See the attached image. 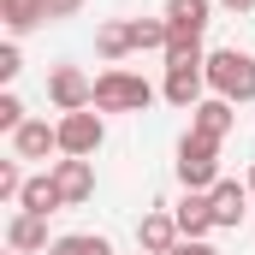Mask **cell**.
<instances>
[{
  "label": "cell",
  "mask_w": 255,
  "mask_h": 255,
  "mask_svg": "<svg viewBox=\"0 0 255 255\" xmlns=\"http://www.w3.org/2000/svg\"><path fill=\"white\" fill-rule=\"evenodd\" d=\"M48 95H54V107H60V113H83V107H95V83H89L77 65H54Z\"/></svg>",
  "instance_id": "5b68a950"
},
{
  "label": "cell",
  "mask_w": 255,
  "mask_h": 255,
  "mask_svg": "<svg viewBox=\"0 0 255 255\" xmlns=\"http://www.w3.org/2000/svg\"><path fill=\"white\" fill-rule=\"evenodd\" d=\"M48 255H113V244L95 238V232H65V238L48 244Z\"/></svg>",
  "instance_id": "e0dca14e"
},
{
  "label": "cell",
  "mask_w": 255,
  "mask_h": 255,
  "mask_svg": "<svg viewBox=\"0 0 255 255\" xmlns=\"http://www.w3.org/2000/svg\"><path fill=\"white\" fill-rule=\"evenodd\" d=\"M172 255H220V250H214L208 238H178V250H172Z\"/></svg>",
  "instance_id": "603a6c76"
},
{
  "label": "cell",
  "mask_w": 255,
  "mask_h": 255,
  "mask_svg": "<svg viewBox=\"0 0 255 255\" xmlns=\"http://www.w3.org/2000/svg\"><path fill=\"white\" fill-rule=\"evenodd\" d=\"M172 220H178L184 238H208V232H220V226H214V202H208V190H184V202L172 208Z\"/></svg>",
  "instance_id": "8fae6325"
},
{
  "label": "cell",
  "mask_w": 255,
  "mask_h": 255,
  "mask_svg": "<svg viewBox=\"0 0 255 255\" xmlns=\"http://www.w3.org/2000/svg\"><path fill=\"white\" fill-rule=\"evenodd\" d=\"M208 24H214V0H166V30H172V42H202Z\"/></svg>",
  "instance_id": "8992f818"
},
{
  "label": "cell",
  "mask_w": 255,
  "mask_h": 255,
  "mask_svg": "<svg viewBox=\"0 0 255 255\" xmlns=\"http://www.w3.org/2000/svg\"><path fill=\"white\" fill-rule=\"evenodd\" d=\"M130 42L136 48H166L172 30H166V18H130Z\"/></svg>",
  "instance_id": "d6986e66"
},
{
  "label": "cell",
  "mask_w": 255,
  "mask_h": 255,
  "mask_svg": "<svg viewBox=\"0 0 255 255\" xmlns=\"http://www.w3.org/2000/svg\"><path fill=\"white\" fill-rule=\"evenodd\" d=\"M208 89L220 95V101H255V60L250 54H238V48H220V54H208Z\"/></svg>",
  "instance_id": "6da1fadb"
},
{
  "label": "cell",
  "mask_w": 255,
  "mask_h": 255,
  "mask_svg": "<svg viewBox=\"0 0 255 255\" xmlns=\"http://www.w3.org/2000/svg\"><path fill=\"white\" fill-rule=\"evenodd\" d=\"M54 184H60L65 208H71V202H89V196H95V166H89V160H71V154H65L60 166H54Z\"/></svg>",
  "instance_id": "4fadbf2b"
},
{
  "label": "cell",
  "mask_w": 255,
  "mask_h": 255,
  "mask_svg": "<svg viewBox=\"0 0 255 255\" xmlns=\"http://www.w3.org/2000/svg\"><path fill=\"white\" fill-rule=\"evenodd\" d=\"M24 184H30V178L18 172V160H0V202H18V196H24Z\"/></svg>",
  "instance_id": "ffe728a7"
},
{
  "label": "cell",
  "mask_w": 255,
  "mask_h": 255,
  "mask_svg": "<svg viewBox=\"0 0 255 255\" xmlns=\"http://www.w3.org/2000/svg\"><path fill=\"white\" fill-rule=\"evenodd\" d=\"M202 83H208V65H166V89H160V95H166V101H172V107H202Z\"/></svg>",
  "instance_id": "ba28073f"
},
{
  "label": "cell",
  "mask_w": 255,
  "mask_h": 255,
  "mask_svg": "<svg viewBox=\"0 0 255 255\" xmlns=\"http://www.w3.org/2000/svg\"><path fill=\"white\" fill-rule=\"evenodd\" d=\"M0 18L12 36H30L36 24H48V0H0Z\"/></svg>",
  "instance_id": "2e32d148"
},
{
  "label": "cell",
  "mask_w": 255,
  "mask_h": 255,
  "mask_svg": "<svg viewBox=\"0 0 255 255\" xmlns=\"http://www.w3.org/2000/svg\"><path fill=\"white\" fill-rule=\"evenodd\" d=\"M130 48H136V42H130V24H101V30H95V54H101V60H125Z\"/></svg>",
  "instance_id": "ac0fdd59"
},
{
  "label": "cell",
  "mask_w": 255,
  "mask_h": 255,
  "mask_svg": "<svg viewBox=\"0 0 255 255\" xmlns=\"http://www.w3.org/2000/svg\"><path fill=\"white\" fill-rule=\"evenodd\" d=\"M178 184L184 190H214L220 184V142L214 136H184L178 142Z\"/></svg>",
  "instance_id": "3957f363"
},
{
  "label": "cell",
  "mask_w": 255,
  "mask_h": 255,
  "mask_svg": "<svg viewBox=\"0 0 255 255\" xmlns=\"http://www.w3.org/2000/svg\"><path fill=\"white\" fill-rule=\"evenodd\" d=\"M54 148H60V125H48V119H24L12 130V160H48Z\"/></svg>",
  "instance_id": "52a82bcc"
},
{
  "label": "cell",
  "mask_w": 255,
  "mask_h": 255,
  "mask_svg": "<svg viewBox=\"0 0 255 255\" xmlns=\"http://www.w3.org/2000/svg\"><path fill=\"white\" fill-rule=\"evenodd\" d=\"M71 12H83V0H48V18H71Z\"/></svg>",
  "instance_id": "cb8c5ba5"
},
{
  "label": "cell",
  "mask_w": 255,
  "mask_h": 255,
  "mask_svg": "<svg viewBox=\"0 0 255 255\" xmlns=\"http://www.w3.org/2000/svg\"><path fill=\"white\" fill-rule=\"evenodd\" d=\"M244 184H250V196H255V166H250V178H244Z\"/></svg>",
  "instance_id": "484cf974"
},
{
  "label": "cell",
  "mask_w": 255,
  "mask_h": 255,
  "mask_svg": "<svg viewBox=\"0 0 255 255\" xmlns=\"http://www.w3.org/2000/svg\"><path fill=\"white\" fill-rule=\"evenodd\" d=\"M101 136H107V130H101V113H89V107H83V113H65L60 119V154L89 160V154L101 148Z\"/></svg>",
  "instance_id": "277c9868"
},
{
  "label": "cell",
  "mask_w": 255,
  "mask_h": 255,
  "mask_svg": "<svg viewBox=\"0 0 255 255\" xmlns=\"http://www.w3.org/2000/svg\"><path fill=\"white\" fill-rule=\"evenodd\" d=\"M18 71H24V54H18V42H6L0 48V83H12Z\"/></svg>",
  "instance_id": "7402d4cb"
},
{
  "label": "cell",
  "mask_w": 255,
  "mask_h": 255,
  "mask_svg": "<svg viewBox=\"0 0 255 255\" xmlns=\"http://www.w3.org/2000/svg\"><path fill=\"white\" fill-rule=\"evenodd\" d=\"M232 125H238V107H232V101H220V95H208V101L190 113V130H196V136H214V142H226Z\"/></svg>",
  "instance_id": "30bf717a"
},
{
  "label": "cell",
  "mask_w": 255,
  "mask_h": 255,
  "mask_svg": "<svg viewBox=\"0 0 255 255\" xmlns=\"http://www.w3.org/2000/svg\"><path fill=\"white\" fill-rule=\"evenodd\" d=\"M178 238H184V232H178L172 214H142V226H136V250L142 255H172Z\"/></svg>",
  "instance_id": "9c48e42d"
},
{
  "label": "cell",
  "mask_w": 255,
  "mask_h": 255,
  "mask_svg": "<svg viewBox=\"0 0 255 255\" xmlns=\"http://www.w3.org/2000/svg\"><path fill=\"white\" fill-rule=\"evenodd\" d=\"M12 255H18V250H12Z\"/></svg>",
  "instance_id": "4316f807"
},
{
  "label": "cell",
  "mask_w": 255,
  "mask_h": 255,
  "mask_svg": "<svg viewBox=\"0 0 255 255\" xmlns=\"http://www.w3.org/2000/svg\"><path fill=\"white\" fill-rule=\"evenodd\" d=\"M18 125H24V101L6 89V95H0V130H18Z\"/></svg>",
  "instance_id": "44dd1931"
},
{
  "label": "cell",
  "mask_w": 255,
  "mask_h": 255,
  "mask_svg": "<svg viewBox=\"0 0 255 255\" xmlns=\"http://www.w3.org/2000/svg\"><path fill=\"white\" fill-rule=\"evenodd\" d=\"M208 202H214V226L226 232V226H238V220H244V208H250V184H238V178H220V184L208 190Z\"/></svg>",
  "instance_id": "7c38bea8"
},
{
  "label": "cell",
  "mask_w": 255,
  "mask_h": 255,
  "mask_svg": "<svg viewBox=\"0 0 255 255\" xmlns=\"http://www.w3.org/2000/svg\"><path fill=\"white\" fill-rule=\"evenodd\" d=\"M148 101H154V89H148L136 71H119V65H113V71L95 77V113H142Z\"/></svg>",
  "instance_id": "7a4b0ae2"
},
{
  "label": "cell",
  "mask_w": 255,
  "mask_h": 255,
  "mask_svg": "<svg viewBox=\"0 0 255 255\" xmlns=\"http://www.w3.org/2000/svg\"><path fill=\"white\" fill-rule=\"evenodd\" d=\"M136 255H142V250H136Z\"/></svg>",
  "instance_id": "83f0119b"
},
{
  "label": "cell",
  "mask_w": 255,
  "mask_h": 255,
  "mask_svg": "<svg viewBox=\"0 0 255 255\" xmlns=\"http://www.w3.org/2000/svg\"><path fill=\"white\" fill-rule=\"evenodd\" d=\"M220 6H226V12H238V18H244V12H250L255 0H220Z\"/></svg>",
  "instance_id": "d4e9b609"
},
{
  "label": "cell",
  "mask_w": 255,
  "mask_h": 255,
  "mask_svg": "<svg viewBox=\"0 0 255 255\" xmlns=\"http://www.w3.org/2000/svg\"><path fill=\"white\" fill-rule=\"evenodd\" d=\"M6 244H12V250L18 255H48V220H42V214H24V208H18V214H12V226H6Z\"/></svg>",
  "instance_id": "5bb4252c"
},
{
  "label": "cell",
  "mask_w": 255,
  "mask_h": 255,
  "mask_svg": "<svg viewBox=\"0 0 255 255\" xmlns=\"http://www.w3.org/2000/svg\"><path fill=\"white\" fill-rule=\"evenodd\" d=\"M18 208H24V214H42V220H48L54 208H65V196H60V184H54V172L30 178V184H24V196H18Z\"/></svg>",
  "instance_id": "9a60e30c"
}]
</instances>
